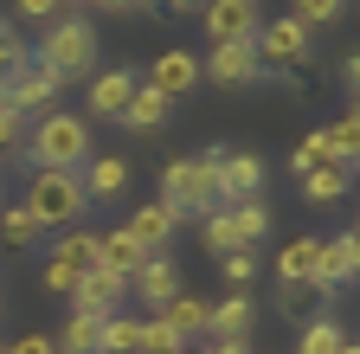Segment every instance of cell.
<instances>
[{
	"label": "cell",
	"instance_id": "f35d334b",
	"mask_svg": "<svg viewBox=\"0 0 360 354\" xmlns=\"http://www.w3.org/2000/svg\"><path fill=\"white\" fill-rule=\"evenodd\" d=\"M7 354H58V348H52V335H39V329H32V335L7 341Z\"/></svg>",
	"mask_w": 360,
	"mask_h": 354
},
{
	"label": "cell",
	"instance_id": "e0dca14e",
	"mask_svg": "<svg viewBox=\"0 0 360 354\" xmlns=\"http://www.w3.org/2000/svg\"><path fill=\"white\" fill-rule=\"evenodd\" d=\"M142 245H135L122 226H110V232H97V271H116V277H135V271H142Z\"/></svg>",
	"mask_w": 360,
	"mask_h": 354
},
{
	"label": "cell",
	"instance_id": "2e32d148",
	"mask_svg": "<svg viewBox=\"0 0 360 354\" xmlns=\"http://www.w3.org/2000/svg\"><path fill=\"white\" fill-rule=\"evenodd\" d=\"M77 181H84L90 206H97V200H116V194L129 187V161H122V155H90V161L77 167Z\"/></svg>",
	"mask_w": 360,
	"mask_h": 354
},
{
	"label": "cell",
	"instance_id": "30bf717a",
	"mask_svg": "<svg viewBox=\"0 0 360 354\" xmlns=\"http://www.w3.org/2000/svg\"><path fill=\"white\" fill-rule=\"evenodd\" d=\"M135 65H116V71H97L90 77V91H84V116H103V122H122V110H129V97H135Z\"/></svg>",
	"mask_w": 360,
	"mask_h": 354
},
{
	"label": "cell",
	"instance_id": "f6af8a7d",
	"mask_svg": "<svg viewBox=\"0 0 360 354\" xmlns=\"http://www.w3.org/2000/svg\"><path fill=\"white\" fill-rule=\"evenodd\" d=\"M341 354H360V341H347V348H341Z\"/></svg>",
	"mask_w": 360,
	"mask_h": 354
},
{
	"label": "cell",
	"instance_id": "d4e9b609",
	"mask_svg": "<svg viewBox=\"0 0 360 354\" xmlns=\"http://www.w3.org/2000/svg\"><path fill=\"white\" fill-rule=\"evenodd\" d=\"M315 251H322V239H290V245L277 251V284H309Z\"/></svg>",
	"mask_w": 360,
	"mask_h": 354
},
{
	"label": "cell",
	"instance_id": "f1b7e54d",
	"mask_svg": "<svg viewBox=\"0 0 360 354\" xmlns=\"http://www.w3.org/2000/svg\"><path fill=\"white\" fill-rule=\"evenodd\" d=\"M328 161H335L328 129H315V136H302V142L290 148V167H296V174H315V167H328Z\"/></svg>",
	"mask_w": 360,
	"mask_h": 354
},
{
	"label": "cell",
	"instance_id": "1f68e13d",
	"mask_svg": "<svg viewBox=\"0 0 360 354\" xmlns=\"http://www.w3.org/2000/svg\"><path fill=\"white\" fill-rule=\"evenodd\" d=\"M328 148H335V161H360V122L354 116H341V122H328Z\"/></svg>",
	"mask_w": 360,
	"mask_h": 354
},
{
	"label": "cell",
	"instance_id": "4316f807",
	"mask_svg": "<svg viewBox=\"0 0 360 354\" xmlns=\"http://www.w3.org/2000/svg\"><path fill=\"white\" fill-rule=\"evenodd\" d=\"M232 213V232H238V251H257V239L270 232V206L264 200H245V206H225Z\"/></svg>",
	"mask_w": 360,
	"mask_h": 354
},
{
	"label": "cell",
	"instance_id": "603a6c76",
	"mask_svg": "<svg viewBox=\"0 0 360 354\" xmlns=\"http://www.w3.org/2000/svg\"><path fill=\"white\" fill-rule=\"evenodd\" d=\"M341 348H347V329L335 316H309L296 335V354H341Z\"/></svg>",
	"mask_w": 360,
	"mask_h": 354
},
{
	"label": "cell",
	"instance_id": "ac0fdd59",
	"mask_svg": "<svg viewBox=\"0 0 360 354\" xmlns=\"http://www.w3.org/2000/svg\"><path fill=\"white\" fill-rule=\"evenodd\" d=\"M52 348H58V354H97V348H103V316L71 309V316L58 322V335H52Z\"/></svg>",
	"mask_w": 360,
	"mask_h": 354
},
{
	"label": "cell",
	"instance_id": "ee69618b",
	"mask_svg": "<svg viewBox=\"0 0 360 354\" xmlns=\"http://www.w3.org/2000/svg\"><path fill=\"white\" fill-rule=\"evenodd\" d=\"M347 116H354V122H360V97H354V103H347Z\"/></svg>",
	"mask_w": 360,
	"mask_h": 354
},
{
	"label": "cell",
	"instance_id": "b9f144b4",
	"mask_svg": "<svg viewBox=\"0 0 360 354\" xmlns=\"http://www.w3.org/2000/svg\"><path fill=\"white\" fill-rule=\"evenodd\" d=\"M206 354H251V348H245V341H212Z\"/></svg>",
	"mask_w": 360,
	"mask_h": 354
},
{
	"label": "cell",
	"instance_id": "3957f363",
	"mask_svg": "<svg viewBox=\"0 0 360 354\" xmlns=\"http://www.w3.org/2000/svg\"><path fill=\"white\" fill-rule=\"evenodd\" d=\"M219 155L225 148H206V155H174L167 167H161V200L180 213V219H200V213H212L219 206Z\"/></svg>",
	"mask_w": 360,
	"mask_h": 354
},
{
	"label": "cell",
	"instance_id": "c3c4849f",
	"mask_svg": "<svg viewBox=\"0 0 360 354\" xmlns=\"http://www.w3.org/2000/svg\"><path fill=\"white\" fill-rule=\"evenodd\" d=\"M187 354H206V348H187Z\"/></svg>",
	"mask_w": 360,
	"mask_h": 354
},
{
	"label": "cell",
	"instance_id": "ba28073f",
	"mask_svg": "<svg viewBox=\"0 0 360 354\" xmlns=\"http://www.w3.org/2000/svg\"><path fill=\"white\" fill-rule=\"evenodd\" d=\"M257 58H264V71H270V65H302V58H309V26H302L296 13L264 20V26H257Z\"/></svg>",
	"mask_w": 360,
	"mask_h": 354
},
{
	"label": "cell",
	"instance_id": "60d3db41",
	"mask_svg": "<svg viewBox=\"0 0 360 354\" xmlns=\"http://www.w3.org/2000/svg\"><path fill=\"white\" fill-rule=\"evenodd\" d=\"M90 7H110V13H135V7H148V0H90Z\"/></svg>",
	"mask_w": 360,
	"mask_h": 354
},
{
	"label": "cell",
	"instance_id": "5b68a950",
	"mask_svg": "<svg viewBox=\"0 0 360 354\" xmlns=\"http://www.w3.org/2000/svg\"><path fill=\"white\" fill-rule=\"evenodd\" d=\"M129 296L148 309V316H161V309L180 296V264L167 258V251H155V258H142V271L129 277Z\"/></svg>",
	"mask_w": 360,
	"mask_h": 354
},
{
	"label": "cell",
	"instance_id": "cb8c5ba5",
	"mask_svg": "<svg viewBox=\"0 0 360 354\" xmlns=\"http://www.w3.org/2000/svg\"><path fill=\"white\" fill-rule=\"evenodd\" d=\"M39 239H45V226L26 206H0V245H7V251H32Z\"/></svg>",
	"mask_w": 360,
	"mask_h": 354
},
{
	"label": "cell",
	"instance_id": "484cf974",
	"mask_svg": "<svg viewBox=\"0 0 360 354\" xmlns=\"http://www.w3.org/2000/svg\"><path fill=\"white\" fill-rule=\"evenodd\" d=\"M200 245H206V258H232L238 251V232H232V213L225 206L200 213Z\"/></svg>",
	"mask_w": 360,
	"mask_h": 354
},
{
	"label": "cell",
	"instance_id": "7402d4cb",
	"mask_svg": "<svg viewBox=\"0 0 360 354\" xmlns=\"http://www.w3.org/2000/svg\"><path fill=\"white\" fill-rule=\"evenodd\" d=\"M206 309H212V303H200V296H187V290H180V296H174V303L161 309V322H167V329H174L180 341L193 348V335H206Z\"/></svg>",
	"mask_w": 360,
	"mask_h": 354
},
{
	"label": "cell",
	"instance_id": "277c9868",
	"mask_svg": "<svg viewBox=\"0 0 360 354\" xmlns=\"http://www.w3.org/2000/svg\"><path fill=\"white\" fill-rule=\"evenodd\" d=\"M20 206L39 219V226H58L65 232V226H77V219L90 213V194H84V181H77L71 167H32Z\"/></svg>",
	"mask_w": 360,
	"mask_h": 354
},
{
	"label": "cell",
	"instance_id": "816d5d0a",
	"mask_svg": "<svg viewBox=\"0 0 360 354\" xmlns=\"http://www.w3.org/2000/svg\"><path fill=\"white\" fill-rule=\"evenodd\" d=\"M0 206H7V200H0Z\"/></svg>",
	"mask_w": 360,
	"mask_h": 354
},
{
	"label": "cell",
	"instance_id": "7a4b0ae2",
	"mask_svg": "<svg viewBox=\"0 0 360 354\" xmlns=\"http://www.w3.org/2000/svg\"><path fill=\"white\" fill-rule=\"evenodd\" d=\"M26 161L32 167H84L90 161V116H71V110H45L26 122Z\"/></svg>",
	"mask_w": 360,
	"mask_h": 354
},
{
	"label": "cell",
	"instance_id": "8992f818",
	"mask_svg": "<svg viewBox=\"0 0 360 354\" xmlns=\"http://www.w3.org/2000/svg\"><path fill=\"white\" fill-rule=\"evenodd\" d=\"M206 39L212 46H238V39H257L264 13H257V0H206Z\"/></svg>",
	"mask_w": 360,
	"mask_h": 354
},
{
	"label": "cell",
	"instance_id": "83f0119b",
	"mask_svg": "<svg viewBox=\"0 0 360 354\" xmlns=\"http://www.w3.org/2000/svg\"><path fill=\"white\" fill-rule=\"evenodd\" d=\"M135 348H142V316H129V309L103 316V348L97 354H135Z\"/></svg>",
	"mask_w": 360,
	"mask_h": 354
},
{
	"label": "cell",
	"instance_id": "f546056e",
	"mask_svg": "<svg viewBox=\"0 0 360 354\" xmlns=\"http://www.w3.org/2000/svg\"><path fill=\"white\" fill-rule=\"evenodd\" d=\"M135 354H187V341H180L161 316H142V348Z\"/></svg>",
	"mask_w": 360,
	"mask_h": 354
},
{
	"label": "cell",
	"instance_id": "d590c367",
	"mask_svg": "<svg viewBox=\"0 0 360 354\" xmlns=\"http://www.w3.org/2000/svg\"><path fill=\"white\" fill-rule=\"evenodd\" d=\"M277 316L309 322V290H302V284H277Z\"/></svg>",
	"mask_w": 360,
	"mask_h": 354
},
{
	"label": "cell",
	"instance_id": "f907efd6",
	"mask_svg": "<svg viewBox=\"0 0 360 354\" xmlns=\"http://www.w3.org/2000/svg\"><path fill=\"white\" fill-rule=\"evenodd\" d=\"M0 354H7V348H0Z\"/></svg>",
	"mask_w": 360,
	"mask_h": 354
},
{
	"label": "cell",
	"instance_id": "8fae6325",
	"mask_svg": "<svg viewBox=\"0 0 360 354\" xmlns=\"http://www.w3.org/2000/svg\"><path fill=\"white\" fill-rule=\"evenodd\" d=\"M212 84H257V77H270L264 71V58H257V39H238V46H212V58L200 65Z\"/></svg>",
	"mask_w": 360,
	"mask_h": 354
},
{
	"label": "cell",
	"instance_id": "d6a6232c",
	"mask_svg": "<svg viewBox=\"0 0 360 354\" xmlns=\"http://www.w3.org/2000/svg\"><path fill=\"white\" fill-rule=\"evenodd\" d=\"M341 13H347V0H296V20H302L309 32H315V26H335Z\"/></svg>",
	"mask_w": 360,
	"mask_h": 354
},
{
	"label": "cell",
	"instance_id": "8d00e7d4",
	"mask_svg": "<svg viewBox=\"0 0 360 354\" xmlns=\"http://www.w3.org/2000/svg\"><path fill=\"white\" fill-rule=\"evenodd\" d=\"M26 58H32V52L20 46V32H7V26H0V77H7V71H20Z\"/></svg>",
	"mask_w": 360,
	"mask_h": 354
},
{
	"label": "cell",
	"instance_id": "52a82bcc",
	"mask_svg": "<svg viewBox=\"0 0 360 354\" xmlns=\"http://www.w3.org/2000/svg\"><path fill=\"white\" fill-rule=\"evenodd\" d=\"M245 200H264V161L245 148H225L219 155V206H245Z\"/></svg>",
	"mask_w": 360,
	"mask_h": 354
},
{
	"label": "cell",
	"instance_id": "bcb514c9",
	"mask_svg": "<svg viewBox=\"0 0 360 354\" xmlns=\"http://www.w3.org/2000/svg\"><path fill=\"white\" fill-rule=\"evenodd\" d=\"M0 103H7V77H0Z\"/></svg>",
	"mask_w": 360,
	"mask_h": 354
},
{
	"label": "cell",
	"instance_id": "681fc988",
	"mask_svg": "<svg viewBox=\"0 0 360 354\" xmlns=\"http://www.w3.org/2000/svg\"><path fill=\"white\" fill-rule=\"evenodd\" d=\"M354 174H360V161H354Z\"/></svg>",
	"mask_w": 360,
	"mask_h": 354
},
{
	"label": "cell",
	"instance_id": "44dd1931",
	"mask_svg": "<svg viewBox=\"0 0 360 354\" xmlns=\"http://www.w3.org/2000/svg\"><path fill=\"white\" fill-rule=\"evenodd\" d=\"M52 258H58V264H71L77 277H84V271H97V232H90V226H65V232H58V245H52Z\"/></svg>",
	"mask_w": 360,
	"mask_h": 354
},
{
	"label": "cell",
	"instance_id": "5bb4252c",
	"mask_svg": "<svg viewBox=\"0 0 360 354\" xmlns=\"http://www.w3.org/2000/svg\"><path fill=\"white\" fill-rule=\"evenodd\" d=\"M174 226H180V213H174L167 200H148V206H135V213H129V226H122V232H129L135 245H142V251L155 258V251L174 239Z\"/></svg>",
	"mask_w": 360,
	"mask_h": 354
},
{
	"label": "cell",
	"instance_id": "9c48e42d",
	"mask_svg": "<svg viewBox=\"0 0 360 354\" xmlns=\"http://www.w3.org/2000/svg\"><path fill=\"white\" fill-rule=\"evenodd\" d=\"M58 91H65V84H58L52 71H39L32 58H26L20 71H7V103H13V110H20L26 122H32V116H45V110H52V97H58Z\"/></svg>",
	"mask_w": 360,
	"mask_h": 354
},
{
	"label": "cell",
	"instance_id": "7c38bea8",
	"mask_svg": "<svg viewBox=\"0 0 360 354\" xmlns=\"http://www.w3.org/2000/svg\"><path fill=\"white\" fill-rule=\"evenodd\" d=\"M200 77H206V71H200V58L174 46V52H161V58H155V71H148L142 84H148V91H161L167 103H180L187 91H200Z\"/></svg>",
	"mask_w": 360,
	"mask_h": 354
},
{
	"label": "cell",
	"instance_id": "6da1fadb",
	"mask_svg": "<svg viewBox=\"0 0 360 354\" xmlns=\"http://www.w3.org/2000/svg\"><path fill=\"white\" fill-rule=\"evenodd\" d=\"M32 65H39V71H52L58 84L90 77V71H97V26H90V20H77V13H58L52 26L39 32Z\"/></svg>",
	"mask_w": 360,
	"mask_h": 354
},
{
	"label": "cell",
	"instance_id": "ffe728a7",
	"mask_svg": "<svg viewBox=\"0 0 360 354\" xmlns=\"http://www.w3.org/2000/svg\"><path fill=\"white\" fill-rule=\"evenodd\" d=\"M167 97L161 91H148V84H135V97H129V110H122V129H135V136H155V129H167Z\"/></svg>",
	"mask_w": 360,
	"mask_h": 354
},
{
	"label": "cell",
	"instance_id": "74e56055",
	"mask_svg": "<svg viewBox=\"0 0 360 354\" xmlns=\"http://www.w3.org/2000/svg\"><path fill=\"white\" fill-rule=\"evenodd\" d=\"M20 13H26V20H39V26H52V20H58V13H71V7H65V0H20Z\"/></svg>",
	"mask_w": 360,
	"mask_h": 354
},
{
	"label": "cell",
	"instance_id": "e575fe53",
	"mask_svg": "<svg viewBox=\"0 0 360 354\" xmlns=\"http://www.w3.org/2000/svg\"><path fill=\"white\" fill-rule=\"evenodd\" d=\"M219 271H225V284H232V296H245V284L257 277V251H232V258H219Z\"/></svg>",
	"mask_w": 360,
	"mask_h": 354
},
{
	"label": "cell",
	"instance_id": "9a60e30c",
	"mask_svg": "<svg viewBox=\"0 0 360 354\" xmlns=\"http://www.w3.org/2000/svg\"><path fill=\"white\" fill-rule=\"evenodd\" d=\"M251 329H257V303L251 296H225V303L206 309V335L212 341H245Z\"/></svg>",
	"mask_w": 360,
	"mask_h": 354
},
{
	"label": "cell",
	"instance_id": "7dc6e473",
	"mask_svg": "<svg viewBox=\"0 0 360 354\" xmlns=\"http://www.w3.org/2000/svg\"><path fill=\"white\" fill-rule=\"evenodd\" d=\"M65 7H90V0H65Z\"/></svg>",
	"mask_w": 360,
	"mask_h": 354
},
{
	"label": "cell",
	"instance_id": "836d02e7",
	"mask_svg": "<svg viewBox=\"0 0 360 354\" xmlns=\"http://www.w3.org/2000/svg\"><path fill=\"white\" fill-rule=\"evenodd\" d=\"M39 284H45V296H65V303H71L77 271H71V264H58V258H45V264H39Z\"/></svg>",
	"mask_w": 360,
	"mask_h": 354
},
{
	"label": "cell",
	"instance_id": "4dcf8cb0",
	"mask_svg": "<svg viewBox=\"0 0 360 354\" xmlns=\"http://www.w3.org/2000/svg\"><path fill=\"white\" fill-rule=\"evenodd\" d=\"M13 155H26V116L13 103H0V161H13Z\"/></svg>",
	"mask_w": 360,
	"mask_h": 354
},
{
	"label": "cell",
	"instance_id": "4fadbf2b",
	"mask_svg": "<svg viewBox=\"0 0 360 354\" xmlns=\"http://www.w3.org/2000/svg\"><path fill=\"white\" fill-rule=\"evenodd\" d=\"M122 303H129V277L116 271H84L71 290V309H84V316H116Z\"/></svg>",
	"mask_w": 360,
	"mask_h": 354
},
{
	"label": "cell",
	"instance_id": "d6986e66",
	"mask_svg": "<svg viewBox=\"0 0 360 354\" xmlns=\"http://www.w3.org/2000/svg\"><path fill=\"white\" fill-rule=\"evenodd\" d=\"M347 187H354V167L347 161H328V167L302 174V200L309 206H335V200H347Z\"/></svg>",
	"mask_w": 360,
	"mask_h": 354
},
{
	"label": "cell",
	"instance_id": "7bdbcfd3",
	"mask_svg": "<svg viewBox=\"0 0 360 354\" xmlns=\"http://www.w3.org/2000/svg\"><path fill=\"white\" fill-rule=\"evenodd\" d=\"M161 7H174V13H200L206 0H161Z\"/></svg>",
	"mask_w": 360,
	"mask_h": 354
},
{
	"label": "cell",
	"instance_id": "ab89813d",
	"mask_svg": "<svg viewBox=\"0 0 360 354\" xmlns=\"http://www.w3.org/2000/svg\"><path fill=\"white\" fill-rule=\"evenodd\" d=\"M341 84H347V97H360V52L341 58Z\"/></svg>",
	"mask_w": 360,
	"mask_h": 354
}]
</instances>
